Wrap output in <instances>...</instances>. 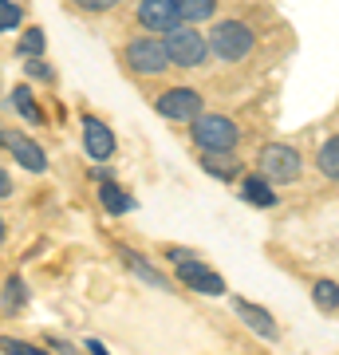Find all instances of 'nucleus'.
Masks as SVG:
<instances>
[{"mask_svg": "<svg viewBox=\"0 0 339 355\" xmlns=\"http://www.w3.org/2000/svg\"><path fill=\"white\" fill-rule=\"evenodd\" d=\"M201 170L217 182H241V174H245L237 154H201Z\"/></svg>", "mask_w": 339, "mask_h": 355, "instance_id": "obj_15", "label": "nucleus"}, {"mask_svg": "<svg viewBox=\"0 0 339 355\" xmlns=\"http://www.w3.org/2000/svg\"><path fill=\"white\" fill-rule=\"evenodd\" d=\"M257 174H264L272 186H292V182H300L304 174V158L296 146L288 142H268L261 154H257Z\"/></svg>", "mask_w": 339, "mask_h": 355, "instance_id": "obj_5", "label": "nucleus"}, {"mask_svg": "<svg viewBox=\"0 0 339 355\" xmlns=\"http://www.w3.org/2000/svg\"><path fill=\"white\" fill-rule=\"evenodd\" d=\"M0 146H8L12 162L20 166V170H28V174H44V170H48V154H44V146H40L36 139L20 135V130H0Z\"/></svg>", "mask_w": 339, "mask_h": 355, "instance_id": "obj_9", "label": "nucleus"}, {"mask_svg": "<svg viewBox=\"0 0 339 355\" xmlns=\"http://www.w3.org/2000/svg\"><path fill=\"white\" fill-rule=\"evenodd\" d=\"M4 241H8V221H4V214H0V249H4Z\"/></svg>", "mask_w": 339, "mask_h": 355, "instance_id": "obj_30", "label": "nucleus"}, {"mask_svg": "<svg viewBox=\"0 0 339 355\" xmlns=\"http://www.w3.org/2000/svg\"><path fill=\"white\" fill-rule=\"evenodd\" d=\"M32 300V288H28V280L20 272H8L4 284H0V316H20Z\"/></svg>", "mask_w": 339, "mask_h": 355, "instance_id": "obj_13", "label": "nucleus"}, {"mask_svg": "<svg viewBox=\"0 0 339 355\" xmlns=\"http://www.w3.org/2000/svg\"><path fill=\"white\" fill-rule=\"evenodd\" d=\"M83 347H87V355H111V352H107V347H103L99 340H91V336L83 340Z\"/></svg>", "mask_w": 339, "mask_h": 355, "instance_id": "obj_28", "label": "nucleus"}, {"mask_svg": "<svg viewBox=\"0 0 339 355\" xmlns=\"http://www.w3.org/2000/svg\"><path fill=\"white\" fill-rule=\"evenodd\" d=\"M24 79H44V83H55V67L44 64V60H24Z\"/></svg>", "mask_w": 339, "mask_h": 355, "instance_id": "obj_25", "label": "nucleus"}, {"mask_svg": "<svg viewBox=\"0 0 339 355\" xmlns=\"http://www.w3.org/2000/svg\"><path fill=\"white\" fill-rule=\"evenodd\" d=\"M233 312H237V320L252 331V336H261V340H268V343H277V340H280V324H277V316H272L268 308H261L257 300L233 296Z\"/></svg>", "mask_w": 339, "mask_h": 355, "instance_id": "obj_11", "label": "nucleus"}, {"mask_svg": "<svg viewBox=\"0 0 339 355\" xmlns=\"http://www.w3.org/2000/svg\"><path fill=\"white\" fill-rule=\"evenodd\" d=\"M209 60L217 64H229V67H241L252 60V51H257V32H252L249 20H241V16H221L209 24Z\"/></svg>", "mask_w": 339, "mask_h": 355, "instance_id": "obj_1", "label": "nucleus"}, {"mask_svg": "<svg viewBox=\"0 0 339 355\" xmlns=\"http://www.w3.org/2000/svg\"><path fill=\"white\" fill-rule=\"evenodd\" d=\"M76 12H114L123 0H67Z\"/></svg>", "mask_w": 339, "mask_h": 355, "instance_id": "obj_26", "label": "nucleus"}, {"mask_svg": "<svg viewBox=\"0 0 339 355\" xmlns=\"http://www.w3.org/2000/svg\"><path fill=\"white\" fill-rule=\"evenodd\" d=\"M315 170L331 182H339V135H327L315 150Z\"/></svg>", "mask_w": 339, "mask_h": 355, "instance_id": "obj_18", "label": "nucleus"}, {"mask_svg": "<svg viewBox=\"0 0 339 355\" xmlns=\"http://www.w3.org/2000/svg\"><path fill=\"white\" fill-rule=\"evenodd\" d=\"M174 277H177V284H186V288L198 292V296H225V277H221L209 261H201V257L177 261Z\"/></svg>", "mask_w": 339, "mask_h": 355, "instance_id": "obj_7", "label": "nucleus"}, {"mask_svg": "<svg viewBox=\"0 0 339 355\" xmlns=\"http://www.w3.org/2000/svg\"><path fill=\"white\" fill-rule=\"evenodd\" d=\"M0 352H4V355H51L44 343L20 340V336H4V340H0Z\"/></svg>", "mask_w": 339, "mask_h": 355, "instance_id": "obj_22", "label": "nucleus"}, {"mask_svg": "<svg viewBox=\"0 0 339 355\" xmlns=\"http://www.w3.org/2000/svg\"><path fill=\"white\" fill-rule=\"evenodd\" d=\"M99 202H103V209L114 214V217H123V214L134 209V198H130L119 182H103V186H99Z\"/></svg>", "mask_w": 339, "mask_h": 355, "instance_id": "obj_17", "label": "nucleus"}, {"mask_svg": "<svg viewBox=\"0 0 339 355\" xmlns=\"http://www.w3.org/2000/svg\"><path fill=\"white\" fill-rule=\"evenodd\" d=\"M201 111H205V99L193 87H166L162 95H154V114L166 123H186L189 127Z\"/></svg>", "mask_w": 339, "mask_h": 355, "instance_id": "obj_6", "label": "nucleus"}, {"mask_svg": "<svg viewBox=\"0 0 339 355\" xmlns=\"http://www.w3.org/2000/svg\"><path fill=\"white\" fill-rule=\"evenodd\" d=\"M241 198L249 205H257V209H272L277 205V186L252 170V174H241Z\"/></svg>", "mask_w": 339, "mask_h": 355, "instance_id": "obj_14", "label": "nucleus"}, {"mask_svg": "<svg viewBox=\"0 0 339 355\" xmlns=\"http://www.w3.org/2000/svg\"><path fill=\"white\" fill-rule=\"evenodd\" d=\"M20 20H24V8H20L16 0H0V32L20 28Z\"/></svg>", "mask_w": 339, "mask_h": 355, "instance_id": "obj_23", "label": "nucleus"}, {"mask_svg": "<svg viewBox=\"0 0 339 355\" xmlns=\"http://www.w3.org/2000/svg\"><path fill=\"white\" fill-rule=\"evenodd\" d=\"M44 51H48V36H44V28H40V24L24 28L20 40H16V55H20V60H40Z\"/></svg>", "mask_w": 339, "mask_h": 355, "instance_id": "obj_20", "label": "nucleus"}, {"mask_svg": "<svg viewBox=\"0 0 339 355\" xmlns=\"http://www.w3.org/2000/svg\"><path fill=\"white\" fill-rule=\"evenodd\" d=\"M177 16H182V24H209L217 20V0H174Z\"/></svg>", "mask_w": 339, "mask_h": 355, "instance_id": "obj_16", "label": "nucleus"}, {"mask_svg": "<svg viewBox=\"0 0 339 355\" xmlns=\"http://www.w3.org/2000/svg\"><path fill=\"white\" fill-rule=\"evenodd\" d=\"M189 142L198 146V154H237L241 127L221 111H201L189 123Z\"/></svg>", "mask_w": 339, "mask_h": 355, "instance_id": "obj_2", "label": "nucleus"}, {"mask_svg": "<svg viewBox=\"0 0 339 355\" xmlns=\"http://www.w3.org/2000/svg\"><path fill=\"white\" fill-rule=\"evenodd\" d=\"M186 257H193V253H189V249H166V261H170V265L186 261Z\"/></svg>", "mask_w": 339, "mask_h": 355, "instance_id": "obj_29", "label": "nucleus"}, {"mask_svg": "<svg viewBox=\"0 0 339 355\" xmlns=\"http://www.w3.org/2000/svg\"><path fill=\"white\" fill-rule=\"evenodd\" d=\"M134 24L146 36H170L174 28H182V16H177L174 0H139L134 4Z\"/></svg>", "mask_w": 339, "mask_h": 355, "instance_id": "obj_8", "label": "nucleus"}, {"mask_svg": "<svg viewBox=\"0 0 339 355\" xmlns=\"http://www.w3.org/2000/svg\"><path fill=\"white\" fill-rule=\"evenodd\" d=\"M40 343H44V347H48L51 355H83V352L76 347V343L67 340V336H55V331H48V336H44Z\"/></svg>", "mask_w": 339, "mask_h": 355, "instance_id": "obj_24", "label": "nucleus"}, {"mask_svg": "<svg viewBox=\"0 0 339 355\" xmlns=\"http://www.w3.org/2000/svg\"><path fill=\"white\" fill-rule=\"evenodd\" d=\"M312 304H315V312H324V316H336L339 312V284L331 277L312 284Z\"/></svg>", "mask_w": 339, "mask_h": 355, "instance_id": "obj_19", "label": "nucleus"}, {"mask_svg": "<svg viewBox=\"0 0 339 355\" xmlns=\"http://www.w3.org/2000/svg\"><path fill=\"white\" fill-rule=\"evenodd\" d=\"M166 40V55H170V67H182V71H201L209 64V44L193 24H182L174 28Z\"/></svg>", "mask_w": 339, "mask_h": 355, "instance_id": "obj_4", "label": "nucleus"}, {"mask_svg": "<svg viewBox=\"0 0 339 355\" xmlns=\"http://www.w3.org/2000/svg\"><path fill=\"white\" fill-rule=\"evenodd\" d=\"M12 193V178H8V170L0 166V198H8Z\"/></svg>", "mask_w": 339, "mask_h": 355, "instance_id": "obj_27", "label": "nucleus"}, {"mask_svg": "<svg viewBox=\"0 0 339 355\" xmlns=\"http://www.w3.org/2000/svg\"><path fill=\"white\" fill-rule=\"evenodd\" d=\"M123 67L134 79H158L170 71V55H166V40L162 36H134L123 44Z\"/></svg>", "mask_w": 339, "mask_h": 355, "instance_id": "obj_3", "label": "nucleus"}, {"mask_svg": "<svg viewBox=\"0 0 339 355\" xmlns=\"http://www.w3.org/2000/svg\"><path fill=\"white\" fill-rule=\"evenodd\" d=\"M83 150H87L91 162H111L114 150H119L114 130L103 123L99 114H83Z\"/></svg>", "mask_w": 339, "mask_h": 355, "instance_id": "obj_10", "label": "nucleus"}, {"mask_svg": "<svg viewBox=\"0 0 339 355\" xmlns=\"http://www.w3.org/2000/svg\"><path fill=\"white\" fill-rule=\"evenodd\" d=\"M114 253L123 257V265L130 268V272H134L142 284H150V288H158V292H170V288H174V284H170V277H166V272H158V265H154V261H146L142 253H134L130 245H114Z\"/></svg>", "mask_w": 339, "mask_h": 355, "instance_id": "obj_12", "label": "nucleus"}, {"mask_svg": "<svg viewBox=\"0 0 339 355\" xmlns=\"http://www.w3.org/2000/svg\"><path fill=\"white\" fill-rule=\"evenodd\" d=\"M12 107L20 111V119H28V123H44V111H40V103L32 99V87H28V83H20V87L12 91Z\"/></svg>", "mask_w": 339, "mask_h": 355, "instance_id": "obj_21", "label": "nucleus"}]
</instances>
